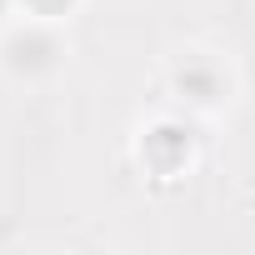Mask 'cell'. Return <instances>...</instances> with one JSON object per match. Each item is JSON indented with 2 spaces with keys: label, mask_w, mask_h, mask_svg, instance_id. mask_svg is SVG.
Instances as JSON below:
<instances>
[{
  "label": "cell",
  "mask_w": 255,
  "mask_h": 255,
  "mask_svg": "<svg viewBox=\"0 0 255 255\" xmlns=\"http://www.w3.org/2000/svg\"><path fill=\"white\" fill-rule=\"evenodd\" d=\"M65 60H70V40L65 25L55 20L20 15L0 30V75L15 85H45L65 70Z\"/></svg>",
  "instance_id": "1"
},
{
  "label": "cell",
  "mask_w": 255,
  "mask_h": 255,
  "mask_svg": "<svg viewBox=\"0 0 255 255\" xmlns=\"http://www.w3.org/2000/svg\"><path fill=\"white\" fill-rule=\"evenodd\" d=\"M165 85L190 115H215L235 100V75L215 50H180L165 70Z\"/></svg>",
  "instance_id": "2"
},
{
  "label": "cell",
  "mask_w": 255,
  "mask_h": 255,
  "mask_svg": "<svg viewBox=\"0 0 255 255\" xmlns=\"http://www.w3.org/2000/svg\"><path fill=\"white\" fill-rule=\"evenodd\" d=\"M135 160L155 180H180L195 165V130H190V120H180V115L145 120L140 135H135Z\"/></svg>",
  "instance_id": "3"
},
{
  "label": "cell",
  "mask_w": 255,
  "mask_h": 255,
  "mask_svg": "<svg viewBox=\"0 0 255 255\" xmlns=\"http://www.w3.org/2000/svg\"><path fill=\"white\" fill-rule=\"evenodd\" d=\"M85 5V0H15V10L20 15H35V20H55V25H65L75 10Z\"/></svg>",
  "instance_id": "4"
},
{
  "label": "cell",
  "mask_w": 255,
  "mask_h": 255,
  "mask_svg": "<svg viewBox=\"0 0 255 255\" xmlns=\"http://www.w3.org/2000/svg\"><path fill=\"white\" fill-rule=\"evenodd\" d=\"M10 15H20V10H15V0H0V30L10 25Z\"/></svg>",
  "instance_id": "5"
}]
</instances>
